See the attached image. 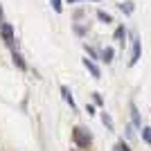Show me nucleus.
<instances>
[{
    "label": "nucleus",
    "instance_id": "1",
    "mask_svg": "<svg viewBox=\"0 0 151 151\" xmlns=\"http://www.w3.org/2000/svg\"><path fill=\"white\" fill-rule=\"evenodd\" d=\"M72 138H75V145L79 147V149H88L90 142H93L90 131H86V129H81V126H77L75 131H72Z\"/></svg>",
    "mask_w": 151,
    "mask_h": 151
},
{
    "label": "nucleus",
    "instance_id": "2",
    "mask_svg": "<svg viewBox=\"0 0 151 151\" xmlns=\"http://www.w3.org/2000/svg\"><path fill=\"white\" fill-rule=\"evenodd\" d=\"M0 34H2V38H5V43H7V45H12V43H14V27H12V25L2 23V25H0Z\"/></svg>",
    "mask_w": 151,
    "mask_h": 151
},
{
    "label": "nucleus",
    "instance_id": "3",
    "mask_svg": "<svg viewBox=\"0 0 151 151\" xmlns=\"http://www.w3.org/2000/svg\"><path fill=\"white\" fill-rule=\"evenodd\" d=\"M138 59H140V41L138 38H133V50H131V65H135L138 63Z\"/></svg>",
    "mask_w": 151,
    "mask_h": 151
},
{
    "label": "nucleus",
    "instance_id": "4",
    "mask_svg": "<svg viewBox=\"0 0 151 151\" xmlns=\"http://www.w3.org/2000/svg\"><path fill=\"white\" fill-rule=\"evenodd\" d=\"M83 65H86V68H88V70H90V75H93V77H95V79H99V77H101V75H99V68H97V65H95V63H93V61H90V59H88V57L83 59Z\"/></svg>",
    "mask_w": 151,
    "mask_h": 151
},
{
    "label": "nucleus",
    "instance_id": "5",
    "mask_svg": "<svg viewBox=\"0 0 151 151\" xmlns=\"http://www.w3.org/2000/svg\"><path fill=\"white\" fill-rule=\"evenodd\" d=\"M61 95H63V99H65V101L70 104V108L75 111V108H77V104H75V97H72V93H70V90L65 88V86H61Z\"/></svg>",
    "mask_w": 151,
    "mask_h": 151
},
{
    "label": "nucleus",
    "instance_id": "6",
    "mask_svg": "<svg viewBox=\"0 0 151 151\" xmlns=\"http://www.w3.org/2000/svg\"><path fill=\"white\" fill-rule=\"evenodd\" d=\"M113 54H115V52H113V47H106V50H104V52H101V61H106V63H111V61H113Z\"/></svg>",
    "mask_w": 151,
    "mask_h": 151
},
{
    "label": "nucleus",
    "instance_id": "7",
    "mask_svg": "<svg viewBox=\"0 0 151 151\" xmlns=\"http://www.w3.org/2000/svg\"><path fill=\"white\" fill-rule=\"evenodd\" d=\"M101 122H104V124H106V129H111V131H113V117H111V115H108L106 111H104V113H101Z\"/></svg>",
    "mask_w": 151,
    "mask_h": 151
},
{
    "label": "nucleus",
    "instance_id": "8",
    "mask_svg": "<svg viewBox=\"0 0 151 151\" xmlns=\"http://www.w3.org/2000/svg\"><path fill=\"white\" fill-rule=\"evenodd\" d=\"M12 59H14V63H16V65H18L20 70H25V61H23V57H20L18 52H14V54H12Z\"/></svg>",
    "mask_w": 151,
    "mask_h": 151
},
{
    "label": "nucleus",
    "instance_id": "9",
    "mask_svg": "<svg viewBox=\"0 0 151 151\" xmlns=\"http://www.w3.org/2000/svg\"><path fill=\"white\" fill-rule=\"evenodd\" d=\"M97 18H99L101 23H106V25L113 20V18H111V14H106V12H97Z\"/></svg>",
    "mask_w": 151,
    "mask_h": 151
},
{
    "label": "nucleus",
    "instance_id": "10",
    "mask_svg": "<svg viewBox=\"0 0 151 151\" xmlns=\"http://www.w3.org/2000/svg\"><path fill=\"white\" fill-rule=\"evenodd\" d=\"M142 140H145L147 145L151 142V131H149V126H142Z\"/></svg>",
    "mask_w": 151,
    "mask_h": 151
},
{
    "label": "nucleus",
    "instance_id": "11",
    "mask_svg": "<svg viewBox=\"0 0 151 151\" xmlns=\"http://www.w3.org/2000/svg\"><path fill=\"white\" fill-rule=\"evenodd\" d=\"M113 151H131V149H129V145H126V142H117V145L113 147Z\"/></svg>",
    "mask_w": 151,
    "mask_h": 151
},
{
    "label": "nucleus",
    "instance_id": "12",
    "mask_svg": "<svg viewBox=\"0 0 151 151\" xmlns=\"http://www.w3.org/2000/svg\"><path fill=\"white\" fill-rule=\"evenodd\" d=\"M131 115H133V122H135V124H140V115H138V108H135V104H131Z\"/></svg>",
    "mask_w": 151,
    "mask_h": 151
},
{
    "label": "nucleus",
    "instance_id": "13",
    "mask_svg": "<svg viewBox=\"0 0 151 151\" xmlns=\"http://www.w3.org/2000/svg\"><path fill=\"white\" fill-rule=\"evenodd\" d=\"M120 9H122L124 14H131V12H133V5H131V2H122Z\"/></svg>",
    "mask_w": 151,
    "mask_h": 151
},
{
    "label": "nucleus",
    "instance_id": "14",
    "mask_svg": "<svg viewBox=\"0 0 151 151\" xmlns=\"http://www.w3.org/2000/svg\"><path fill=\"white\" fill-rule=\"evenodd\" d=\"M115 41H124V27H117V29H115Z\"/></svg>",
    "mask_w": 151,
    "mask_h": 151
},
{
    "label": "nucleus",
    "instance_id": "15",
    "mask_svg": "<svg viewBox=\"0 0 151 151\" xmlns=\"http://www.w3.org/2000/svg\"><path fill=\"white\" fill-rule=\"evenodd\" d=\"M52 7H54L57 14H61V0H52Z\"/></svg>",
    "mask_w": 151,
    "mask_h": 151
},
{
    "label": "nucleus",
    "instance_id": "16",
    "mask_svg": "<svg viewBox=\"0 0 151 151\" xmlns=\"http://www.w3.org/2000/svg\"><path fill=\"white\" fill-rule=\"evenodd\" d=\"M0 20H5V14H2V7H0Z\"/></svg>",
    "mask_w": 151,
    "mask_h": 151
},
{
    "label": "nucleus",
    "instance_id": "17",
    "mask_svg": "<svg viewBox=\"0 0 151 151\" xmlns=\"http://www.w3.org/2000/svg\"><path fill=\"white\" fill-rule=\"evenodd\" d=\"M68 2H77V0H68Z\"/></svg>",
    "mask_w": 151,
    "mask_h": 151
}]
</instances>
